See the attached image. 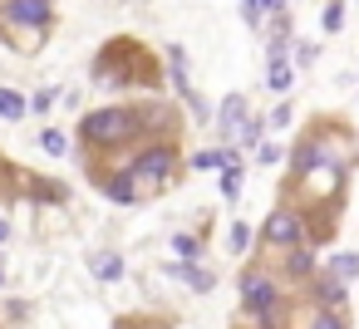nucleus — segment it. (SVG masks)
Returning a JSON list of instances; mask_svg holds the SVG:
<instances>
[{"label":"nucleus","instance_id":"obj_15","mask_svg":"<svg viewBox=\"0 0 359 329\" xmlns=\"http://www.w3.org/2000/svg\"><path fill=\"white\" fill-rule=\"evenodd\" d=\"M310 329H349V309H315Z\"/></svg>","mask_w":359,"mask_h":329},{"label":"nucleus","instance_id":"obj_28","mask_svg":"<svg viewBox=\"0 0 359 329\" xmlns=\"http://www.w3.org/2000/svg\"><path fill=\"white\" fill-rule=\"evenodd\" d=\"M11 241V221H0V246H6Z\"/></svg>","mask_w":359,"mask_h":329},{"label":"nucleus","instance_id":"obj_27","mask_svg":"<svg viewBox=\"0 0 359 329\" xmlns=\"http://www.w3.org/2000/svg\"><path fill=\"white\" fill-rule=\"evenodd\" d=\"M118 329H168V324H158V319H133V324H118Z\"/></svg>","mask_w":359,"mask_h":329},{"label":"nucleus","instance_id":"obj_9","mask_svg":"<svg viewBox=\"0 0 359 329\" xmlns=\"http://www.w3.org/2000/svg\"><path fill=\"white\" fill-rule=\"evenodd\" d=\"M89 270H94V280L109 285V280L123 275V255H118V251H94V255H89Z\"/></svg>","mask_w":359,"mask_h":329},{"label":"nucleus","instance_id":"obj_3","mask_svg":"<svg viewBox=\"0 0 359 329\" xmlns=\"http://www.w3.org/2000/svg\"><path fill=\"white\" fill-rule=\"evenodd\" d=\"M138 128H143V113H138V108H94V113L84 118V143H89V148H118V143H128Z\"/></svg>","mask_w":359,"mask_h":329},{"label":"nucleus","instance_id":"obj_19","mask_svg":"<svg viewBox=\"0 0 359 329\" xmlns=\"http://www.w3.org/2000/svg\"><path fill=\"white\" fill-rule=\"evenodd\" d=\"M290 118H295V113H290V104H276V108L266 113V128H276V133H280V128H290Z\"/></svg>","mask_w":359,"mask_h":329},{"label":"nucleus","instance_id":"obj_10","mask_svg":"<svg viewBox=\"0 0 359 329\" xmlns=\"http://www.w3.org/2000/svg\"><path fill=\"white\" fill-rule=\"evenodd\" d=\"M241 158H236V148L226 143V148H207V153H197L192 158V167H217V172H226V167H236Z\"/></svg>","mask_w":359,"mask_h":329},{"label":"nucleus","instance_id":"obj_22","mask_svg":"<svg viewBox=\"0 0 359 329\" xmlns=\"http://www.w3.org/2000/svg\"><path fill=\"white\" fill-rule=\"evenodd\" d=\"M226 246H231V251L241 255V251L251 246V226H246V221H236V226H231V241H226Z\"/></svg>","mask_w":359,"mask_h":329},{"label":"nucleus","instance_id":"obj_14","mask_svg":"<svg viewBox=\"0 0 359 329\" xmlns=\"http://www.w3.org/2000/svg\"><path fill=\"white\" fill-rule=\"evenodd\" d=\"M266 84H271L276 94H290V84H295V69H290L285 59H271V69H266Z\"/></svg>","mask_w":359,"mask_h":329},{"label":"nucleus","instance_id":"obj_29","mask_svg":"<svg viewBox=\"0 0 359 329\" xmlns=\"http://www.w3.org/2000/svg\"><path fill=\"white\" fill-rule=\"evenodd\" d=\"M0 285H6V270H0Z\"/></svg>","mask_w":359,"mask_h":329},{"label":"nucleus","instance_id":"obj_25","mask_svg":"<svg viewBox=\"0 0 359 329\" xmlns=\"http://www.w3.org/2000/svg\"><path fill=\"white\" fill-rule=\"evenodd\" d=\"M256 158H261V162H280V148H276V143H261V153H256Z\"/></svg>","mask_w":359,"mask_h":329},{"label":"nucleus","instance_id":"obj_24","mask_svg":"<svg viewBox=\"0 0 359 329\" xmlns=\"http://www.w3.org/2000/svg\"><path fill=\"white\" fill-rule=\"evenodd\" d=\"M256 138H261V123H256V118H246V128H241V143H256Z\"/></svg>","mask_w":359,"mask_h":329},{"label":"nucleus","instance_id":"obj_6","mask_svg":"<svg viewBox=\"0 0 359 329\" xmlns=\"http://www.w3.org/2000/svg\"><path fill=\"white\" fill-rule=\"evenodd\" d=\"M310 290H315V300H320V309H344V280L339 275H330V270H315L310 275Z\"/></svg>","mask_w":359,"mask_h":329},{"label":"nucleus","instance_id":"obj_7","mask_svg":"<svg viewBox=\"0 0 359 329\" xmlns=\"http://www.w3.org/2000/svg\"><path fill=\"white\" fill-rule=\"evenodd\" d=\"M6 15L20 20V25L45 30V25H50V0H6Z\"/></svg>","mask_w":359,"mask_h":329},{"label":"nucleus","instance_id":"obj_18","mask_svg":"<svg viewBox=\"0 0 359 329\" xmlns=\"http://www.w3.org/2000/svg\"><path fill=\"white\" fill-rule=\"evenodd\" d=\"M236 192H241V162L222 172V197H226V202H236Z\"/></svg>","mask_w":359,"mask_h":329},{"label":"nucleus","instance_id":"obj_13","mask_svg":"<svg viewBox=\"0 0 359 329\" xmlns=\"http://www.w3.org/2000/svg\"><path fill=\"white\" fill-rule=\"evenodd\" d=\"M325 270H330V275H339V280L349 285V280H359V255H354V251H339V255H330V265H325Z\"/></svg>","mask_w":359,"mask_h":329},{"label":"nucleus","instance_id":"obj_12","mask_svg":"<svg viewBox=\"0 0 359 329\" xmlns=\"http://www.w3.org/2000/svg\"><path fill=\"white\" fill-rule=\"evenodd\" d=\"M168 275H177V280H187V285H192V290H202V295H207V290L217 285V280H212V275H207L202 265H192V260H187V265H168Z\"/></svg>","mask_w":359,"mask_h":329},{"label":"nucleus","instance_id":"obj_5","mask_svg":"<svg viewBox=\"0 0 359 329\" xmlns=\"http://www.w3.org/2000/svg\"><path fill=\"white\" fill-rule=\"evenodd\" d=\"M261 236H266V246H280V251H295V246L315 241V231H310L305 211H295V206H276V211L266 216Z\"/></svg>","mask_w":359,"mask_h":329},{"label":"nucleus","instance_id":"obj_23","mask_svg":"<svg viewBox=\"0 0 359 329\" xmlns=\"http://www.w3.org/2000/svg\"><path fill=\"white\" fill-rule=\"evenodd\" d=\"M45 148H50V153H69V143H65V133H55V128L45 133Z\"/></svg>","mask_w":359,"mask_h":329},{"label":"nucleus","instance_id":"obj_26","mask_svg":"<svg viewBox=\"0 0 359 329\" xmlns=\"http://www.w3.org/2000/svg\"><path fill=\"white\" fill-rule=\"evenodd\" d=\"M315 59V45H295V64H310Z\"/></svg>","mask_w":359,"mask_h":329},{"label":"nucleus","instance_id":"obj_2","mask_svg":"<svg viewBox=\"0 0 359 329\" xmlns=\"http://www.w3.org/2000/svg\"><path fill=\"white\" fill-rule=\"evenodd\" d=\"M172 172H177V153H172L168 143H158V148H143V153H138V162H133L123 177H128L133 197H138V202H148V197H158V192L172 182Z\"/></svg>","mask_w":359,"mask_h":329},{"label":"nucleus","instance_id":"obj_11","mask_svg":"<svg viewBox=\"0 0 359 329\" xmlns=\"http://www.w3.org/2000/svg\"><path fill=\"white\" fill-rule=\"evenodd\" d=\"M285 275H290V280H310V275H315V251H310V246H295V251L285 255Z\"/></svg>","mask_w":359,"mask_h":329},{"label":"nucleus","instance_id":"obj_8","mask_svg":"<svg viewBox=\"0 0 359 329\" xmlns=\"http://www.w3.org/2000/svg\"><path fill=\"white\" fill-rule=\"evenodd\" d=\"M217 128H222V138L236 148V138H241V128H246V99H241V94H231V99L222 104V118H217Z\"/></svg>","mask_w":359,"mask_h":329},{"label":"nucleus","instance_id":"obj_4","mask_svg":"<svg viewBox=\"0 0 359 329\" xmlns=\"http://www.w3.org/2000/svg\"><path fill=\"white\" fill-rule=\"evenodd\" d=\"M241 309H246L251 319H261V324H276V314H280V285H276L271 270L251 265V270L241 275Z\"/></svg>","mask_w":359,"mask_h":329},{"label":"nucleus","instance_id":"obj_20","mask_svg":"<svg viewBox=\"0 0 359 329\" xmlns=\"http://www.w3.org/2000/svg\"><path fill=\"white\" fill-rule=\"evenodd\" d=\"M172 251H177V255H187V260H197V251H202V241L182 231V236H172Z\"/></svg>","mask_w":359,"mask_h":329},{"label":"nucleus","instance_id":"obj_16","mask_svg":"<svg viewBox=\"0 0 359 329\" xmlns=\"http://www.w3.org/2000/svg\"><path fill=\"white\" fill-rule=\"evenodd\" d=\"M0 118H25V99L11 94V89H0Z\"/></svg>","mask_w":359,"mask_h":329},{"label":"nucleus","instance_id":"obj_1","mask_svg":"<svg viewBox=\"0 0 359 329\" xmlns=\"http://www.w3.org/2000/svg\"><path fill=\"white\" fill-rule=\"evenodd\" d=\"M94 74H99V84H148V89L158 84V74H153V59H148L138 45H128V40L109 45V50L99 55Z\"/></svg>","mask_w":359,"mask_h":329},{"label":"nucleus","instance_id":"obj_21","mask_svg":"<svg viewBox=\"0 0 359 329\" xmlns=\"http://www.w3.org/2000/svg\"><path fill=\"white\" fill-rule=\"evenodd\" d=\"M168 64H172V84L187 94V69H182V50H168Z\"/></svg>","mask_w":359,"mask_h":329},{"label":"nucleus","instance_id":"obj_17","mask_svg":"<svg viewBox=\"0 0 359 329\" xmlns=\"http://www.w3.org/2000/svg\"><path fill=\"white\" fill-rule=\"evenodd\" d=\"M320 25H325L330 35H334V30L344 25V0H330V6H325V15H320Z\"/></svg>","mask_w":359,"mask_h":329}]
</instances>
